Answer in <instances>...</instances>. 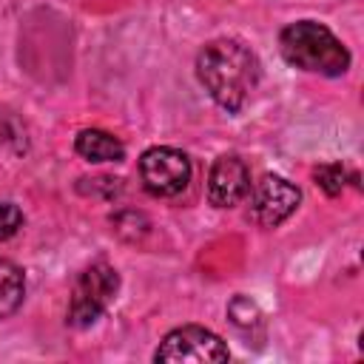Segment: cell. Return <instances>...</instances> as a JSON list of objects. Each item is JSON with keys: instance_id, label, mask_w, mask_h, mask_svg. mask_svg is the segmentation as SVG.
<instances>
[{"instance_id": "277c9868", "label": "cell", "mask_w": 364, "mask_h": 364, "mask_svg": "<svg viewBox=\"0 0 364 364\" xmlns=\"http://www.w3.org/2000/svg\"><path fill=\"white\" fill-rule=\"evenodd\" d=\"M228 358H230L228 344L213 330L199 324H185L171 330L154 353V361L162 364H219Z\"/></svg>"}, {"instance_id": "7c38bea8", "label": "cell", "mask_w": 364, "mask_h": 364, "mask_svg": "<svg viewBox=\"0 0 364 364\" xmlns=\"http://www.w3.org/2000/svg\"><path fill=\"white\" fill-rule=\"evenodd\" d=\"M23 228V210L14 202H0V242L11 239Z\"/></svg>"}, {"instance_id": "30bf717a", "label": "cell", "mask_w": 364, "mask_h": 364, "mask_svg": "<svg viewBox=\"0 0 364 364\" xmlns=\"http://www.w3.org/2000/svg\"><path fill=\"white\" fill-rule=\"evenodd\" d=\"M313 179L327 196H338L347 185V171L341 165H321V168H316Z\"/></svg>"}, {"instance_id": "8992f818", "label": "cell", "mask_w": 364, "mask_h": 364, "mask_svg": "<svg viewBox=\"0 0 364 364\" xmlns=\"http://www.w3.org/2000/svg\"><path fill=\"white\" fill-rule=\"evenodd\" d=\"M250 205L247 216L259 228H279L284 219H290L301 202V191L279 176V173H264L256 185H250Z\"/></svg>"}, {"instance_id": "3957f363", "label": "cell", "mask_w": 364, "mask_h": 364, "mask_svg": "<svg viewBox=\"0 0 364 364\" xmlns=\"http://www.w3.org/2000/svg\"><path fill=\"white\" fill-rule=\"evenodd\" d=\"M119 293V273L117 267H111L108 262H94L88 264L71 290L68 299V310H65V324L74 330H85L91 327L117 299Z\"/></svg>"}, {"instance_id": "ba28073f", "label": "cell", "mask_w": 364, "mask_h": 364, "mask_svg": "<svg viewBox=\"0 0 364 364\" xmlns=\"http://www.w3.org/2000/svg\"><path fill=\"white\" fill-rule=\"evenodd\" d=\"M74 151L85 159V162H94V165H102V162H122L125 159V145L102 131V128H85L77 134L74 139Z\"/></svg>"}, {"instance_id": "4fadbf2b", "label": "cell", "mask_w": 364, "mask_h": 364, "mask_svg": "<svg viewBox=\"0 0 364 364\" xmlns=\"http://www.w3.org/2000/svg\"><path fill=\"white\" fill-rule=\"evenodd\" d=\"M9 136H11V128H9V119H6V114L0 111V145H6V142H9Z\"/></svg>"}, {"instance_id": "9c48e42d", "label": "cell", "mask_w": 364, "mask_h": 364, "mask_svg": "<svg viewBox=\"0 0 364 364\" xmlns=\"http://www.w3.org/2000/svg\"><path fill=\"white\" fill-rule=\"evenodd\" d=\"M26 299V276L23 270L9 262V259H0V318H9L20 310Z\"/></svg>"}, {"instance_id": "7a4b0ae2", "label": "cell", "mask_w": 364, "mask_h": 364, "mask_svg": "<svg viewBox=\"0 0 364 364\" xmlns=\"http://www.w3.org/2000/svg\"><path fill=\"white\" fill-rule=\"evenodd\" d=\"M279 51L293 68L321 77H341L353 63L347 46L316 20H296L284 26L279 34Z\"/></svg>"}, {"instance_id": "52a82bcc", "label": "cell", "mask_w": 364, "mask_h": 364, "mask_svg": "<svg viewBox=\"0 0 364 364\" xmlns=\"http://www.w3.org/2000/svg\"><path fill=\"white\" fill-rule=\"evenodd\" d=\"M250 193V168L239 154H222L208 171V202L213 208H236Z\"/></svg>"}, {"instance_id": "8fae6325", "label": "cell", "mask_w": 364, "mask_h": 364, "mask_svg": "<svg viewBox=\"0 0 364 364\" xmlns=\"http://www.w3.org/2000/svg\"><path fill=\"white\" fill-rule=\"evenodd\" d=\"M228 316H230V321L236 324V327H253V324H259V307L247 299V296H233L230 299V304H228Z\"/></svg>"}, {"instance_id": "6da1fadb", "label": "cell", "mask_w": 364, "mask_h": 364, "mask_svg": "<svg viewBox=\"0 0 364 364\" xmlns=\"http://www.w3.org/2000/svg\"><path fill=\"white\" fill-rule=\"evenodd\" d=\"M196 77L208 97L228 114H239L259 88V57L236 37H219L196 54Z\"/></svg>"}, {"instance_id": "5b68a950", "label": "cell", "mask_w": 364, "mask_h": 364, "mask_svg": "<svg viewBox=\"0 0 364 364\" xmlns=\"http://www.w3.org/2000/svg\"><path fill=\"white\" fill-rule=\"evenodd\" d=\"M191 176H193L191 159L179 148L156 145V148H148L139 156V179H142V188L151 196H156V199L179 196L191 185Z\"/></svg>"}]
</instances>
